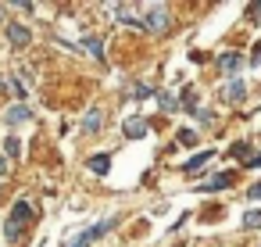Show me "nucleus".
Segmentation results:
<instances>
[{"label":"nucleus","mask_w":261,"mask_h":247,"mask_svg":"<svg viewBox=\"0 0 261 247\" xmlns=\"http://www.w3.org/2000/svg\"><path fill=\"white\" fill-rule=\"evenodd\" d=\"M29 215H33V204L29 201H15V208H11V218H8V240H18V233H22V226L29 222Z\"/></svg>","instance_id":"1"},{"label":"nucleus","mask_w":261,"mask_h":247,"mask_svg":"<svg viewBox=\"0 0 261 247\" xmlns=\"http://www.w3.org/2000/svg\"><path fill=\"white\" fill-rule=\"evenodd\" d=\"M168 26H172L168 8H165V4H150V8H147V15H143V29H150V33H165Z\"/></svg>","instance_id":"2"},{"label":"nucleus","mask_w":261,"mask_h":247,"mask_svg":"<svg viewBox=\"0 0 261 247\" xmlns=\"http://www.w3.org/2000/svg\"><path fill=\"white\" fill-rule=\"evenodd\" d=\"M8 43H11V47H29V43H33V33H29L22 22H11V26H8Z\"/></svg>","instance_id":"3"},{"label":"nucleus","mask_w":261,"mask_h":247,"mask_svg":"<svg viewBox=\"0 0 261 247\" xmlns=\"http://www.w3.org/2000/svg\"><path fill=\"white\" fill-rule=\"evenodd\" d=\"M243 93H247L243 79H229L225 90H222V101H225V104H236V101H243Z\"/></svg>","instance_id":"4"},{"label":"nucleus","mask_w":261,"mask_h":247,"mask_svg":"<svg viewBox=\"0 0 261 247\" xmlns=\"http://www.w3.org/2000/svg\"><path fill=\"white\" fill-rule=\"evenodd\" d=\"M111 11H115V15H118V22H125V26H143L140 11H136V8H129V4H115Z\"/></svg>","instance_id":"5"},{"label":"nucleus","mask_w":261,"mask_h":247,"mask_svg":"<svg viewBox=\"0 0 261 247\" xmlns=\"http://www.w3.org/2000/svg\"><path fill=\"white\" fill-rule=\"evenodd\" d=\"M97 129H100V108H90L79 122V133H97Z\"/></svg>","instance_id":"6"},{"label":"nucleus","mask_w":261,"mask_h":247,"mask_svg":"<svg viewBox=\"0 0 261 247\" xmlns=\"http://www.w3.org/2000/svg\"><path fill=\"white\" fill-rule=\"evenodd\" d=\"M240 65H243V61H240V54H222V58H218V68H222L225 76L240 72ZM232 79H236V76H232Z\"/></svg>","instance_id":"7"},{"label":"nucleus","mask_w":261,"mask_h":247,"mask_svg":"<svg viewBox=\"0 0 261 247\" xmlns=\"http://www.w3.org/2000/svg\"><path fill=\"white\" fill-rule=\"evenodd\" d=\"M211 158H215V151H200V154H193V158H190L182 168H186V172H200V168H204Z\"/></svg>","instance_id":"8"},{"label":"nucleus","mask_w":261,"mask_h":247,"mask_svg":"<svg viewBox=\"0 0 261 247\" xmlns=\"http://www.w3.org/2000/svg\"><path fill=\"white\" fill-rule=\"evenodd\" d=\"M122 129H125V136H129V140H140V136L147 133V122H143V118H129Z\"/></svg>","instance_id":"9"},{"label":"nucleus","mask_w":261,"mask_h":247,"mask_svg":"<svg viewBox=\"0 0 261 247\" xmlns=\"http://www.w3.org/2000/svg\"><path fill=\"white\" fill-rule=\"evenodd\" d=\"M29 115H33V111H29L25 104H15V108L8 111V126H18V122H29Z\"/></svg>","instance_id":"10"},{"label":"nucleus","mask_w":261,"mask_h":247,"mask_svg":"<svg viewBox=\"0 0 261 247\" xmlns=\"http://www.w3.org/2000/svg\"><path fill=\"white\" fill-rule=\"evenodd\" d=\"M108 168H111V154H93V158H90V172L104 176Z\"/></svg>","instance_id":"11"},{"label":"nucleus","mask_w":261,"mask_h":247,"mask_svg":"<svg viewBox=\"0 0 261 247\" xmlns=\"http://www.w3.org/2000/svg\"><path fill=\"white\" fill-rule=\"evenodd\" d=\"M229 183H232V176H229V172H218V176H211L200 190H222V186H229Z\"/></svg>","instance_id":"12"},{"label":"nucleus","mask_w":261,"mask_h":247,"mask_svg":"<svg viewBox=\"0 0 261 247\" xmlns=\"http://www.w3.org/2000/svg\"><path fill=\"white\" fill-rule=\"evenodd\" d=\"M108 229H115V218H100L97 226H90V229H86V236H90V240H97V236H104Z\"/></svg>","instance_id":"13"},{"label":"nucleus","mask_w":261,"mask_h":247,"mask_svg":"<svg viewBox=\"0 0 261 247\" xmlns=\"http://www.w3.org/2000/svg\"><path fill=\"white\" fill-rule=\"evenodd\" d=\"M243 229H261V208H254V211L243 215Z\"/></svg>","instance_id":"14"},{"label":"nucleus","mask_w":261,"mask_h":247,"mask_svg":"<svg viewBox=\"0 0 261 247\" xmlns=\"http://www.w3.org/2000/svg\"><path fill=\"white\" fill-rule=\"evenodd\" d=\"M83 47H86V51H90V54H93L97 61H104V47H100V40H97V36H90V40H86Z\"/></svg>","instance_id":"15"},{"label":"nucleus","mask_w":261,"mask_h":247,"mask_svg":"<svg viewBox=\"0 0 261 247\" xmlns=\"http://www.w3.org/2000/svg\"><path fill=\"white\" fill-rule=\"evenodd\" d=\"M4 154H8V158H18V154H22V140H18V136H8V143H4Z\"/></svg>","instance_id":"16"},{"label":"nucleus","mask_w":261,"mask_h":247,"mask_svg":"<svg viewBox=\"0 0 261 247\" xmlns=\"http://www.w3.org/2000/svg\"><path fill=\"white\" fill-rule=\"evenodd\" d=\"M229 154H232V158H247V161H250V158H254V154H250V147H247V143H232V147H229Z\"/></svg>","instance_id":"17"},{"label":"nucleus","mask_w":261,"mask_h":247,"mask_svg":"<svg viewBox=\"0 0 261 247\" xmlns=\"http://www.w3.org/2000/svg\"><path fill=\"white\" fill-rule=\"evenodd\" d=\"M179 143H197V133L193 129H179Z\"/></svg>","instance_id":"18"},{"label":"nucleus","mask_w":261,"mask_h":247,"mask_svg":"<svg viewBox=\"0 0 261 247\" xmlns=\"http://www.w3.org/2000/svg\"><path fill=\"white\" fill-rule=\"evenodd\" d=\"M161 108H165V111H175L179 104H175V97H172V93H165V97H161Z\"/></svg>","instance_id":"19"},{"label":"nucleus","mask_w":261,"mask_h":247,"mask_svg":"<svg viewBox=\"0 0 261 247\" xmlns=\"http://www.w3.org/2000/svg\"><path fill=\"white\" fill-rule=\"evenodd\" d=\"M247 193H250V201H261V183H254V186H250Z\"/></svg>","instance_id":"20"},{"label":"nucleus","mask_w":261,"mask_h":247,"mask_svg":"<svg viewBox=\"0 0 261 247\" xmlns=\"http://www.w3.org/2000/svg\"><path fill=\"white\" fill-rule=\"evenodd\" d=\"M86 243H90V236H86V233H83V236H79V240H72V243H68V247H86Z\"/></svg>","instance_id":"21"},{"label":"nucleus","mask_w":261,"mask_h":247,"mask_svg":"<svg viewBox=\"0 0 261 247\" xmlns=\"http://www.w3.org/2000/svg\"><path fill=\"white\" fill-rule=\"evenodd\" d=\"M8 172H11V165H8V158H4V154H0V176H8Z\"/></svg>","instance_id":"22"},{"label":"nucleus","mask_w":261,"mask_h":247,"mask_svg":"<svg viewBox=\"0 0 261 247\" xmlns=\"http://www.w3.org/2000/svg\"><path fill=\"white\" fill-rule=\"evenodd\" d=\"M247 165H250V168H261V154H254V158H250Z\"/></svg>","instance_id":"23"},{"label":"nucleus","mask_w":261,"mask_h":247,"mask_svg":"<svg viewBox=\"0 0 261 247\" xmlns=\"http://www.w3.org/2000/svg\"><path fill=\"white\" fill-rule=\"evenodd\" d=\"M250 11H254V15H261V4H257V8H250Z\"/></svg>","instance_id":"24"}]
</instances>
